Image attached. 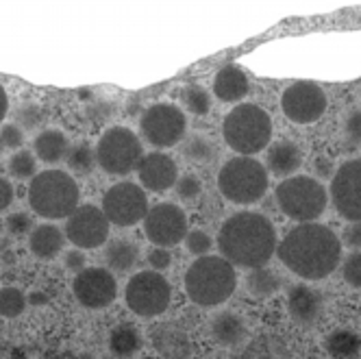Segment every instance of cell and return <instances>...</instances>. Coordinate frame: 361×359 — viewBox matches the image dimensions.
I'll return each instance as SVG.
<instances>
[{
  "instance_id": "603a6c76",
  "label": "cell",
  "mask_w": 361,
  "mask_h": 359,
  "mask_svg": "<svg viewBox=\"0 0 361 359\" xmlns=\"http://www.w3.org/2000/svg\"><path fill=\"white\" fill-rule=\"evenodd\" d=\"M212 338L220 346H240L246 340V324L235 314H218L212 320Z\"/></svg>"
},
{
  "instance_id": "1f68e13d",
  "label": "cell",
  "mask_w": 361,
  "mask_h": 359,
  "mask_svg": "<svg viewBox=\"0 0 361 359\" xmlns=\"http://www.w3.org/2000/svg\"><path fill=\"white\" fill-rule=\"evenodd\" d=\"M180 100L188 107V111L196 114V116H204L212 107V98L204 92L200 85H188L183 92H180Z\"/></svg>"
},
{
  "instance_id": "bcb514c9",
  "label": "cell",
  "mask_w": 361,
  "mask_h": 359,
  "mask_svg": "<svg viewBox=\"0 0 361 359\" xmlns=\"http://www.w3.org/2000/svg\"><path fill=\"white\" fill-rule=\"evenodd\" d=\"M314 166H316L318 176H322V178H333V174H335V166H333V162H331V159H326V157H318Z\"/></svg>"
},
{
  "instance_id": "7c38bea8",
  "label": "cell",
  "mask_w": 361,
  "mask_h": 359,
  "mask_svg": "<svg viewBox=\"0 0 361 359\" xmlns=\"http://www.w3.org/2000/svg\"><path fill=\"white\" fill-rule=\"evenodd\" d=\"M146 238L159 248L176 246L178 242H185L188 236V216L183 209L172 202H159L148 209L144 218Z\"/></svg>"
},
{
  "instance_id": "e575fe53",
  "label": "cell",
  "mask_w": 361,
  "mask_h": 359,
  "mask_svg": "<svg viewBox=\"0 0 361 359\" xmlns=\"http://www.w3.org/2000/svg\"><path fill=\"white\" fill-rule=\"evenodd\" d=\"M35 170H37L35 157L31 155V152H27V150H18L16 155L9 159V174L13 178H20V181L35 176Z\"/></svg>"
},
{
  "instance_id": "4fadbf2b",
  "label": "cell",
  "mask_w": 361,
  "mask_h": 359,
  "mask_svg": "<svg viewBox=\"0 0 361 359\" xmlns=\"http://www.w3.org/2000/svg\"><path fill=\"white\" fill-rule=\"evenodd\" d=\"M281 107L292 122L312 124L326 111V94L312 81H298L283 92Z\"/></svg>"
},
{
  "instance_id": "9c48e42d",
  "label": "cell",
  "mask_w": 361,
  "mask_h": 359,
  "mask_svg": "<svg viewBox=\"0 0 361 359\" xmlns=\"http://www.w3.org/2000/svg\"><path fill=\"white\" fill-rule=\"evenodd\" d=\"M124 298L128 310L135 312L137 316L144 318H154L161 316L172 300V288L168 284V279L154 270L137 272L131 276V281L126 284Z\"/></svg>"
},
{
  "instance_id": "ffe728a7",
  "label": "cell",
  "mask_w": 361,
  "mask_h": 359,
  "mask_svg": "<svg viewBox=\"0 0 361 359\" xmlns=\"http://www.w3.org/2000/svg\"><path fill=\"white\" fill-rule=\"evenodd\" d=\"M300 164H302V152L290 140L272 144L266 155V166L276 176H290L292 172L300 168Z\"/></svg>"
},
{
  "instance_id": "e0dca14e",
  "label": "cell",
  "mask_w": 361,
  "mask_h": 359,
  "mask_svg": "<svg viewBox=\"0 0 361 359\" xmlns=\"http://www.w3.org/2000/svg\"><path fill=\"white\" fill-rule=\"evenodd\" d=\"M176 164L172 162V157L164 155V152H150V155H144L140 166H137V176L146 190L150 192H166L172 185H176Z\"/></svg>"
},
{
  "instance_id": "8fae6325",
  "label": "cell",
  "mask_w": 361,
  "mask_h": 359,
  "mask_svg": "<svg viewBox=\"0 0 361 359\" xmlns=\"http://www.w3.org/2000/svg\"><path fill=\"white\" fill-rule=\"evenodd\" d=\"M148 209L146 192L135 183H116L102 196V212H105L109 224L120 229L133 226L144 220Z\"/></svg>"
},
{
  "instance_id": "cb8c5ba5",
  "label": "cell",
  "mask_w": 361,
  "mask_h": 359,
  "mask_svg": "<svg viewBox=\"0 0 361 359\" xmlns=\"http://www.w3.org/2000/svg\"><path fill=\"white\" fill-rule=\"evenodd\" d=\"M68 138L61 131L48 129L35 138V155L46 164H57L68 157Z\"/></svg>"
},
{
  "instance_id": "f35d334b",
  "label": "cell",
  "mask_w": 361,
  "mask_h": 359,
  "mask_svg": "<svg viewBox=\"0 0 361 359\" xmlns=\"http://www.w3.org/2000/svg\"><path fill=\"white\" fill-rule=\"evenodd\" d=\"M344 135H346L348 148L361 146V109H355L348 114L346 124H344Z\"/></svg>"
},
{
  "instance_id": "ab89813d",
  "label": "cell",
  "mask_w": 361,
  "mask_h": 359,
  "mask_svg": "<svg viewBox=\"0 0 361 359\" xmlns=\"http://www.w3.org/2000/svg\"><path fill=\"white\" fill-rule=\"evenodd\" d=\"M7 231L9 233H13V236H24V233H29L31 231V218L27 216V214H22V212H18V214H11L9 218H7Z\"/></svg>"
},
{
  "instance_id": "74e56055",
  "label": "cell",
  "mask_w": 361,
  "mask_h": 359,
  "mask_svg": "<svg viewBox=\"0 0 361 359\" xmlns=\"http://www.w3.org/2000/svg\"><path fill=\"white\" fill-rule=\"evenodd\" d=\"M344 281L353 288H361V252H350L342 264Z\"/></svg>"
},
{
  "instance_id": "7402d4cb",
  "label": "cell",
  "mask_w": 361,
  "mask_h": 359,
  "mask_svg": "<svg viewBox=\"0 0 361 359\" xmlns=\"http://www.w3.org/2000/svg\"><path fill=\"white\" fill-rule=\"evenodd\" d=\"M31 250L35 257L39 260H55L57 255L61 252L63 244H66V238L63 233L53 226V224H42L37 229H33V233H31Z\"/></svg>"
},
{
  "instance_id": "30bf717a",
  "label": "cell",
  "mask_w": 361,
  "mask_h": 359,
  "mask_svg": "<svg viewBox=\"0 0 361 359\" xmlns=\"http://www.w3.org/2000/svg\"><path fill=\"white\" fill-rule=\"evenodd\" d=\"M140 129L148 144L157 148H170L185 138L188 120L178 107L161 102V105H152L144 111Z\"/></svg>"
},
{
  "instance_id": "b9f144b4",
  "label": "cell",
  "mask_w": 361,
  "mask_h": 359,
  "mask_svg": "<svg viewBox=\"0 0 361 359\" xmlns=\"http://www.w3.org/2000/svg\"><path fill=\"white\" fill-rule=\"evenodd\" d=\"M0 138H3V144L5 148H20L24 144V133L18 124H7L3 126V131H0Z\"/></svg>"
},
{
  "instance_id": "83f0119b",
  "label": "cell",
  "mask_w": 361,
  "mask_h": 359,
  "mask_svg": "<svg viewBox=\"0 0 361 359\" xmlns=\"http://www.w3.org/2000/svg\"><path fill=\"white\" fill-rule=\"evenodd\" d=\"M281 288V279L274 270L270 268H255L248 272L246 276V290L255 296V298H266L276 294Z\"/></svg>"
},
{
  "instance_id": "836d02e7",
  "label": "cell",
  "mask_w": 361,
  "mask_h": 359,
  "mask_svg": "<svg viewBox=\"0 0 361 359\" xmlns=\"http://www.w3.org/2000/svg\"><path fill=\"white\" fill-rule=\"evenodd\" d=\"M16 120L20 129H27V131H35L46 122V111L35 105V102H27L16 111Z\"/></svg>"
},
{
  "instance_id": "60d3db41",
  "label": "cell",
  "mask_w": 361,
  "mask_h": 359,
  "mask_svg": "<svg viewBox=\"0 0 361 359\" xmlns=\"http://www.w3.org/2000/svg\"><path fill=\"white\" fill-rule=\"evenodd\" d=\"M148 264L154 268V272L166 270V268H170V264H172V255H170L168 248L154 246L152 250H148Z\"/></svg>"
},
{
  "instance_id": "3957f363",
  "label": "cell",
  "mask_w": 361,
  "mask_h": 359,
  "mask_svg": "<svg viewBox=\"0 0 361 359\" xmlns=\"http://www.w3.org/2000/svg\"><path fill=\"white\" fill-rule=\"evenodd\" d=\"M238 288V274L224 257L204 255L198 257L185 274L188 296L202 307H216L231 298Z\"/></svg>"
},
{
  "instance_id": "9a60e30c",
  "label": "cell",
  "mask_w": 361,
  "mask_h": 359,
  "mask_svg": "<svg viewBox=\"0 0 361 359\" xmlns=\"http://www.w3.org/2000/svg\"><path fill=\"white\" fill-rule=\"evenodd\" d=\"M66 236L76 248H98L109 238V220L100 207L83 205L68 218Z\"/></svg>"
},
{
  "instance_id": "5b68a950",
  "label": "cell",
  "mask_w": 361,
  "mask_h": 359,
  "mask_svg": "<svg viewBox=\"0 0 361 359\" xmlns=\"http://www.w3.org/2000/svg\"><path fill=\"white\" fill-rule=\"evenodd\" d=\"M222 135L240 155H255L268 146L272 138V120L262 107L240 105L226 114Z\"/></svg>"
},
{
  "instance_id": "f546056e",
  "label": "cell",
  "mask_w": 361,
  "mask_h": 359,
  "mask_svg": "<svg viewBox=\"0 0 361 359\" xmlns=\"http://www.w3.org/2000/svg\"><path fill=\"white\" fill-rule=\"evenodd\" d=\"M361 340L353 331H335L326 338V351L335 359H350L359 353Z\"/></svg>"
},
{
  "instance_id": "d4e9b609",
  "label": "cell",
  "mask_w": 361,
  "mask_h": 359,
  "mask_svg": "<svg viewBox=\"0 0 361 359\" xmlns=\"http://www.w3.org/2000/svg\"><path fill=\"white\" fill-rule=\"evenodd\" d=\"M242 359H290V348L286 340L279 336H259L255 338L242 353Z\"/></svg>"
},
{
  "instance_id": "277c9868",
  "label": "cell",
  "mask_w": 361,
  "mask_h": 359,
  "mask_svg": "<svg viewBox=\"0 0 361 359\" xmlns=\"http://www.w3.org/2000/svg\"><path fill=\"white\" fill-rule=\"evenodd\" d=\"M79 185L68 172L46 170L33 176L29 188V202L37 216L48 220L70 218L79 209Z\"/></svg>"
},
{
  "instance_id": "ee69618b",
  "label": "cell",
  "mask_w": 361,
  "mask_h": 359,
  "mask_svg": "<svg viewBox=\"0 0 361 359\" xmlns=\"http://www.w3.org/2000/svg\"><path fill=\"white\" fill-rule=\"evenodd\" d=\"M85 255L81 250H70L66 252V268L72 272H83L85 268Z\"/></svg>"
},
{
  "instance_id": "4dcf8cb0",
  "label": "cell",
  "mask_w": 361,
  "mask_h": 359,
  "mask_svg": "<svg viewBox=\"0 0 361 359\" xmlns=\"http://www.w3.org/2000/svg\"><path fill=\"white\" fill-rule=\"evenodd\" d=\"M66 162H68V168L72 172H76L79 176H87L94 170V166L98 164L96 162V150L90 144H76V146H72L68 150Z\"/></svg>"
},
{
  "instance_id": "d6a6232c",
  "label": "cell",
  "mask_w": 361,
  "mask_h": 359,
  "mask_svg": "<svg viewBox=\"0 0 361 359\" xmlns=\"http://www.w3.org/2000/svg\"><path fill=\"white\" fill-rule=\"evenodd\" d=\"M27 307V298L18 288H3L0 290V316L16 318L24 312Z\"/></svg>"
},
{
  "instance_id": "8992f818",
  "label": "cell",
  "mask_w": 361,
  "mask_h": 359,
  "mask_svg": "<svg viewBox=\"0 0 361 359\" xmlns=\"http://www.w3.org/2000/svg\"><path fill=\"white\" fill-rule=\"evenodd\" d=\"M218 188L231 202H257L268 192V168L252 157H233L222 166Z\"/></svg>"
},
{
  "instance_id": "5bb4252c",
  "label": "cell",
  "mask_w": 361,
  "mask_h": 359,
  "mask_svg": "<svg viewBox=\"0 0 361 359\" xmlns=\"http://www.w3.org/2000/svg\"><path fill=\"white\" fill-rule=\"evenodd\" d=\"M331 200L346 220L361 222V159L346 162L333 174Z\"/></svg>"
},
{
  "instance_id": "2e32d148",
  "label": "cell",
  "mask_w": 361,
  "mask_h": 359,
  "mask_svg": "<svg viewBox=\"0 0 361 359\" xmlns=\"http://www.w3.org/2000/svg\"><path fill=\"white\" fill-rule=\"evenodd\" d=\"M116 276L105 268H85L74 279V296L87 310H102L116 300Z\"/></svg>"
},
{
  "instance_id": "d590c367",
  "label": "cell",
  "mask_w": 361,
  "mask_h": 359,
  "mask_svg": "<svg viewBox=\"0 0 361 359\" xmlns=\"http://www.w3.org/2000/svg\"><path fill=\"white\" fill-rule=\"evenodd\" d=\"M174 188H176V196L180 200H196L202 192V181L194 174H185V176L176 178Z\"/></svg>"
},
{
  "instance_id": "ac0fdd59",
  "label": "cell",
  "mask_w": 361,
  "mask_h": 359,
  "mask_svg": "<svg viewBox=\"0 0 361 359\" xmlns=\"http://www.w3.org/2000/svg\"><path fill=\"white\" fill-rule=\"evenodd\" d=\"M152 346L164 359H190L192 342L183 327L174 322H166L154 327L152 331Z\"/></svg>"
},
{
  "instance_id": "f1b7e54d",
  "label": "cell",
  "mask_w": 361,
  "mask_h": 359,
  "mask_svg": "<svg viewBox=\"0 0 361 359\" xmlns=\"http://www.w3.org/2000/svg\"><path fill=\"white\" fill-rule=\"evenodd\" d=\"M109 346L118 357H131L140 351L142 346V338L140 331L133 324H120L111 331L109 338Z\"/></svg>"
},
{
  "instance_id": "7bdbcfd3",
  "label": "cell",
  "mask_w": 361,
  "mask_h": 359,
  "mask_svg": "<svg viewBox=\"0 0 361 359\" xmlns=\"http://www.w3.org/2000/svg\"><path fill=\"white\" fill-rule=\"evenodd\" d=\"M342 242L350 248H361V222L346 224L344 233H342Z\"/></svg>"
},
{
  "instance_id": "7dc6e473",
  "label": "cell",
  "mask_w": 361,
  "mask_h": 359,
  "mask_svg": "<svg viewBox=\"0 0 361 359\" xmlns=\"http://www.w3.org/2000/svg\"><path fill=\"white\" fill-rule=\"evenodd\" d=\"M7 105H9V100H7V92H5V87L0 85V122L5 120V116H7Z\"/></svg>"
},
{
  "instance_id": "52a82bcc",
  "label": "cell",
  "mask_w": 361,
  "mask_h": 359,
  "mask_svg": "<svg viewBox=\"0 0 361 359\" xmlns=\"http://www.w3.org/2000/svg\"><path fill=\"white\" fill-rule=\"evenodd\" d=\"M274 198L281 212L302 224L314 222L326 209V190L312 176H290L281 181Z\"/></svg>"
},
{
  "instance_id": "d6986e66",
  "label": "cell",
  "mask_w": 361,
  "mask_h": 359,
  "mask_svg": "<svg viewBox=\"0 0 361 359\" xmlns=\"http://www.w3.org/2000/svg\"><path fill=\"white\" fill-rule=\"evenodd\" d=\"M288 307H290V316L298 324L312 327L320 320L324 303H322V296L318 290L298 284L288 294Z\"/></svg>"
},
{
  "instance_id": "44dd1931",
  "label": "cell",
  "mask_w": 361,
  "mask_h": 359,
  "mask_svg": "<svg viewBox=\"0 0 361 359\" xmlns=\"http://www.w3.org/2000/svg\"><path fill=\"white\" fill-rule=\"evenodd\" d=\"M214 92L224 102L242 100L248 94V79L238 66H224L214 79Z\"/></svg>"
},
{
  "instance_id": "ba28073f",
  "label": "cell",
  "mask_w": 361,
  "mask_h": 359,
  "mask_svg": "<svg viewBox=\"0 0 361 359\" xmlns=\"http://www.w3.org/2000/svg\"><path fill=\"white\" fill-rule=\"evenodd\" d=\"M142 157H144L142 142L133 131L124 129V126H111V129H107L96 146L98 166L116 176H124L137 170Z\"/></svg>"
},
{
  "instance_id": "6da1fadb",
  "label": "cell",
  "mask_w": 361,
  "mask_h": 359,
  "mask_svg": "<svg viewBox=\"0 0 361 359\" xmlns=\"http://www.w3.org/2000/svg\"><path fill=\"white\" fill-rule=\"evenodd\" d=\"M279 260L294 274L320 281L338 268L342 260V242L324 224H298L279 244Z\"/></svg>"
},
{
  "instance_id": "4316f807",
  "label": "cell",
  "mask_w": 361,
  "mask_h": 359,
  "mask_svg": "<svg viewBox=\"0 0 361 359\" xmlns=\"http://www.w3.org/2000/svg\"><path fill=\"white\" fill-rule=\"evenodd\" d=\"M180 155H183L190 164L204 166V164H212L216 159L218 148L207 138H202V135H190V138H185L183 144H180Z\"/></svg>"
},
{
  "instance_id": "7a4b0ae2",
  "label": "cell",
  "mask_w": 361,
  "mask_h": 359,
  "mask_svg": "<svg viewBox=\"0 0 361 359\" xmlns=\"http://www.w3.org/2000/svg\"><path fill=\"white\" fill-rule=\"evenodd\" d=\"M218 248L231 266L264 268L276 250V231L266 216L240 212L222 224Z\"/></svg>"
},
{
  "instance_id": "484cf974",
  "label": "cell",
  "mask_w": 361,
  "mask_h": 359,
  "mask_svg": "<svg viewBox=\"0 0 361 359\" xmlns=\"http://www.w3.org/2000/svg\"><path fill=\"white\" fill-rule=\"evenodd\" d=\"M140 260V248L131 240H114L105 248V262L116 272H128Z\"/></svg>"
},
{
  "instance_id": "c3c4849f",
  "label": "cell",
  "mask_w": 361,
  "mask_h": 359,
  "mask_svg": "<svg viewBox=\"0 0 361 359\" xmlns=\"http://www.w3.org/2000/svg\"><path fill=\"white\" fill-rule=\"evenodd\" d=\"M3 150H5V144H3V138H0V155H3Z\"/></svg>"
},
{
  "instance_id": "f6af8a7d",
  "label": "cell",
  "mask_w": 361,
  "mask_h": 359,
  "mask_svg": "<svg viewBox=\"0 0 361 359\" xmlns=\"http://www.w3.org/2000/svg\"><path fill=\"white\" fill-rule=\"evenodd\" d=\"M11 202H13V188L7 178L0 176V212H5Z\"/></svg>"
},
{
  "instance_id": "8d00e7d4",
  "label": "cell",
  "mask_w": 361,
  "mask_h": 359,
  "mask_svg": "<svg viewBox=\"0 0 361 359\" xmlns=\"http://www.w3.org/2000/svg\"><path fill=\"white\" fill-rule=\"evenodd\" d=\"M185 246L192 255H196V257H204V255L212 250L214 242L204 231H190L185 236Z\"/></svg>"
}]
</instances>
